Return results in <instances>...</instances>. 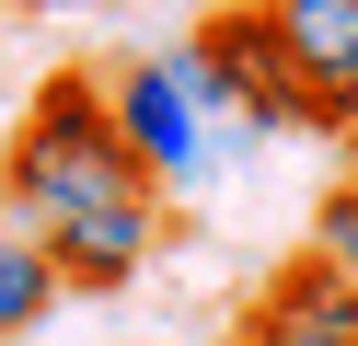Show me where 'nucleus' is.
<instances>
[{
  "instance_id": "nucleus-1",
  "label": "nucleus",
  "mask_w": 358,
  "mask_h": 346,
  "mask_svg": "<svg viewBox=\"0 0 358 346\" xmlns=\"http://www.w3.org/2000/svg\"><path fill=\"white\" fill-rule=\"evenodd\" d=\"M0 196H12L24 231H58V219H93V208H139L150 196V173L116 138L104 69H58V81L24 104V138H12V161H0Z\"/></svg>"
},
{
  "instance_id": "nucleus-2",
  "label": "nucleus",
  "mask_w": 358,
  "mask_h": 346,
  "mask_svg": "<svg viewBox=\"0 0 358 346\" xmlns=\"http://www.w3.org/2000/svg\"><path fill=\"white\" fill-rule=\"evenodd\" d=\"M104 104H116V138H127V161L150 173V196H185V185L220 173V138L196 127V104H185V81L162 69V46L127 58V69H104Z\"/></svg>"
},
{
  "instance_id": "nucleus-3",
  "label": "nucleus",
  "mask_w": 358,
  "mask_h": 346,
  "mask_svg": "<svg viewBox=\"0 0 358 346\" xmlns=\"http://www.w3.org/2000/svg\"><path fill=\"white\" fill-rule=\"evenodd\" d=\"M289 81L324 104V127H358V0H255Z\"/></svg>"
},
{
  "instance_id": "nucleus-4",
  "label": "nucleus",
  "mask_w": 358,
  "mask_h": 346,
  "mask_svg": "<svg viewBox=\"0 0 358 346\" xmlns=\"http://www.w3.org/2000/svg\"><path fill=\"white\" fill-rule=\"evenodd\" d=\"M150 243H162V196H139V208H93V219L35 231V254H47L58 289H127V277L150 266Z\"/></svg>"
},
{
  "instance_id": "nucleus-5",
  "label": "nucleus",
  "mask_w": 358,
  "mask_h": 346,
  "mask_svg": "<svg viewBox=\"0 0 358 346\" xmlns=\"http://www.w3.org/2000/svg\"><path fill=\"white\" fill-rule=\"evenodd\" d=\"M243 335H255V346H358V289H347V277H324L312 254H289V266L255 289Z\"/></svg>"
},
{
  "instance_id": "nucleus-6",
  "label": "nucleus",
  "mask_w": 358,
  "mask_h": 346,
  "mask_svg": "<svg viewBox=\"0 0 358 346\" xmlns=\"http://www.w3.org/2000/svg\"><path fill=\"white\" fill-rule=\"evenodd\" d=\"M196 46L231 69V92H243V115H255V127H324V104L289 81V58H278V35H266V12H220V23H196Z\"/></svg>"
},
{
  "instance_id": "nucleus-7",
  "label": "nucleus",
  "mask_w": 358,
  "mask_h": 346,
  "mask_svg": "<svg viewBox=\"0 0 358 346\" xmlns=\"http://www.w3.org/2000/svg\"><path fill=\"white\" fill-rule=\"evenodd\" d=\"M162 69H173V81H185V104H196V127L220 138V161H243V138H255V115H243V92H231V69H220L208 46H196V35H173V46H162Z\"/></svg>"
},
{
  "instance_id": "nucleus-8",
  "label": "nucleus",
  "mask_w": 358,
  "mask_h": 346,
  "mask_svg": "<svg viewBox=\"0 0 358 346\" xmlns=\"http://www.w3.org/2000/svg\"><path fill=\"white\" fill-rule=\"evenodd\" d=\"M58 300H70V289L47 277V254H35V231L12 219V231H0V346H12V335H35V323H47Z\"/></svg>"
},
{
  "instance_id": "nucleus-9",
  "label": "nucleus",
  "mask_w": 358,
  "mask_h": 346,
  "mask_svg": "<svg viewBox=\"0 0 358 346\" xmlns=\"http://www.w3.org/2000/svg\"><path fill=\"white\" fill-rule=\"evenodd\" d=\"M312 266H324V277H347V289H358V173L347 185H324V208H312Z\"/></svg>"
},
{
  "instance_id": "nucleus-10",
  "label": "nucleus",
  "mask_w": 358,
  "mask_h": 346,
  "mask_svg": "<svg viewBox=\"0 0 358 346\" xmlns=\"http://www.w3.org/2000/svg\"><path fill=\"white\" fill-rule=\"evenodd\" d=\"M220 346H255V335H243V323H231V335H220Z\"/></svg>"
},
{
  "instance_id": "nucleus-11",
  "label": "nucleus",
  "mask_w": 358,
  "mask_h": 346,
  "mask_svg": "<svg viewBox=\"0 0 358 346\" xmlns=\"http://www.w3.org/2000/svg\"><path fill=\"white\" fill-rule=\"evenodd\" d=\"M0 12H12V0H0Z\"/></svg>"
},
{
  "instance_id": "nucleus-12",
  "label": "nucleus",
  "mask_w": 358,
  "mask_h": 346,
  "mask_svg": "<svg viewBox=\"0 0 358 346\" xmlns=\"http://www.w3.org/2000/svg\"><path fill=\"white\" fill-rule=\"evenodd\" d=\"M35 12H47V0H35Z\"/></svg>"
},
{
  "instance_id": "nucleus-13",
  "label": "nucleus",
  "mask_w": 358,
  "mask_h": 346,
  "mask_svg": "<svg viewBox=\"0 0 358 346\" xmlns=\"http://www.w3.org/2000/svg\"><path fill=\"white\" fill-rule=\"evenodd\" d=\"M347 173H358V161H347Z\"/></svg>"
}]
</instances>
